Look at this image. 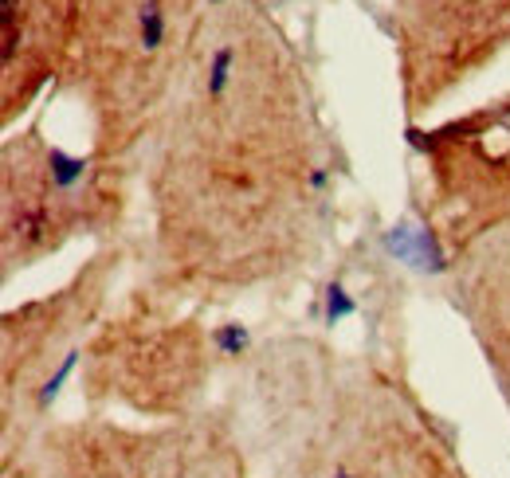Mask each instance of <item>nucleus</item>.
Masks as SVG:
<instances>
[{"label":"nucleus","instance_id":"nucleus-1","mask_svg":"<svg viewBox=\"0 0 510 478\" xmlns=\"http://www.w3.org/2000/svg\"><path fill=\"white\" fill-rule=\"evenodd\" d=\"M138 24H142V47L145 52H157L161 40H165V12H161L157 0H145L138 12Z\"/></svg>","mask_w":510,"mask_h":478},{"label":"nucleus","instance_id":"nucleus-2","mask_svg":"<svg viewBox=\"0 0 510 478\" xmlns=\"http://www.w3.org/2000/svg\"><path fill=\"white\" fill-rule=\"evenodd\" d=\"M52 173H55V184L71 188L75 181L83 177V161H75L67 154H59V149H52Z\"/></svg>","mask_w":510,"mask_h":478},{"label":"nucleus","instance_id":"nucleus-3","mask_svg":"<svg viewBox=\"0 0 510 478\" xmlns=\"http://www.w3.org/2000/svg\"><path fill=\"white\" fill-rule=\"evenodd\" d=\"M228 75H232V47H220L216 59H213V79H208V95L220 98L224 86H228Z\"/></svg>","mask_w":510,"mask_h":478},{"label":"nucleus","instance_id":"nucleus-4","mask_svg":"<svg viewBox=\"0 0 510 478\" xmlns=\"http://www.w3.org/2000/svg\"><path fill=\"white\" fill-rule=\"evenodd\" d=\"M345 314H354V302H350V298H345V291H342V286H338V283H334V286H330V291H326V322L334 325V322H342V318H345Z\"/></svg>","mask_w":510,"mask_h":478},{"label":"nucleus","instance_id":"nucleus-5","mask_svg":"<svg viewBox=\"0 0 510 478\" xmlns=\"http://www.w3.org/2000/svg\"><path fill=\"white\" fill-rule=\"evenodd\" d=\"M216 345L224 349V354H240V349L247 345V330L244 325H224V330L216 334Z\"/></svg>","mask_w":510,"mask_h":478},{"label":"nucleus","instance_id":"nucleus-6","mask_svg":"<svg viewBox=\"0 0 510 478\" xmlns=\"http://www.w3.org/2000/svg\"><path fill=\"white\" fill-rule=\"evenodd\" d=\"M71 369H75V354H71V357L64 361V369H59V373L52 376V381H47V388H44V396H40V400H44V404H47V400H52V396H55V388H59V384H64V381H67V376H71Z\"/></svg>","mask_w":510,"mask_h":478},{"label":"nucleus","instance_id":"nucleus-7","mask_svg":"<svg viewBox=\"0 0 510 478\" xmlns=\"http://www.w3.org/2000/svg\"><path fill=\"white\" fill-rule=\"evenodd\" d=\"M338 478H350V474H338Z\"/></svg>","mask_w":510,"mask_h":478},{"label":"nucleus","instance_id":"nucleus-8","mask_svg":"<svg viewBox=\"0 0 510 478\" xmlns=\"http://www.w3.org/2000/svg\"><path fill=\"white\" fill-rule=\"evenodd\" d=\"M213 5H220V0H213Z\"/></svg>","mask_w":510,"mask_h":478}]
</instances>
